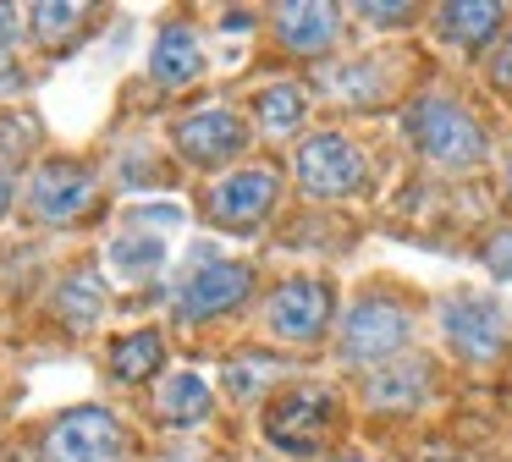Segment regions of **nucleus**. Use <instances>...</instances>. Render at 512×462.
Returning <instances> with one entry per match:
<instances>
[{"instance_id":"obj_1","label":"nucleus","mask_w":512,"mask_h":462,"mask_svg":"<svg viewBox=\"0 0 512 462\" xmlns=\"http://www.w3.org/2000/svg\"><path fill=\"white\" fill-rule=\"evenodd\" d=\"M402 132H408L413 149H419L430 165H441V171H474V165L485 160V149H490L485 127H479V121L446 94L408 99V110H402Z\"/></svg>"},{"instance_id":"obj_2","label":"nucleus","mask_w":512,"mask_h":462,"mask_svg":"<svg viewBox=\"0 0 512 462\" xmlns=\"http://www.w3.org/2000/svg\"><path fill=\"white\" fill-rule=\"evenodd\" d=\"M336 424V396L325 385H292L281 402H270L265 413V440L276 451H292V457H309V451L325 446Z\"/></svg>"},{"instance_id":"obj_3","label":"nucleus","mask_w":512,"mask_h":462,"mask_svg":"<svg viewBox=\"0 0 512 462\" xmlns=\"http://www.w3.org/2000/svg\"><path fill=\"white\" fill-rule=\"evenodd\" d=\"M292 171H298L303 193H314V198H347L358 182H364V149H358L347 132H314V138L298 143Z\"/></svg>"},{"instance_id":"obj_4","label":"nucleus","mask_w":512,"mask_h":462,"mask_svg":"<svg viewBox=\"0 0 512 462\" xmlns=\"http://www.w3.org/2000/svg\"><path fill=\"white\" fill-rule=\"evenodd\" d=\"M122 451H127V435L105 407H72L45 435L50 462H122Z\"/></svg>"},{"instance_id":"obj_5","label":"nucleus","mask_w":512,"mask_h":462,"mask_svg":"<svg viewBox=\"0 0 512 462\" xmlns=\"http://www.w3.org/2000/svg\"><path fill=\"white\" fill-rule=\"evenodd\" d=\"M408 347V314L391 297H364L342 319V352L353 363H391Z\"/></svg>"},{"instance_id":"obj_6","label":"nucleus","mask_w":512,"mask_h":462,"mask_svg":"<svg viewBox=\"0 0 512 462\" xmlns=\"http://www.w3.org/2000/svg\"><path fill=\"white\" fill-rule=\"evenodd\" d=\"M441 336L452 341L468 363H485L507 347V314H501V303H490V297L457 292L441 303Z\"/></svg>"},{"instance_id":"obj_7","label":"nucleus","mask_w":512,"mask_h":462,"mask_svg":"<svg viewBox=\"0 0 512 462\" xmlns=\"http://www.w3.org/2000/svg\"><path fill=\"white\" fill-rule=\"evenodd\" d=\"M204 209H210L215 226L254 231L259 220L276 209V171H265V165H243V171L221 176V182L210 187V198H204Z\"/></svg>"},{"instance_id":"obj_8","label":"nucleus","mask_w":512,"mask_h":462,"mask_svg":"<svg viewBox=\"0 0 512 462\" xmlns=\"http://www.w3.org/2000/svg\"><path fill=\"white\" fill-rule=\"evenodd\" d=\"M325 319H331V292L314 275H298V281H281L265 303V325L270 336L281 341H320Z\"/></svg>"},{"instance_id":"obj_9","label":"nucleus","mask_w":512,"mask_h":462,"mask_svg":"<svg viewBox=\"0 0 512 462\" xmlns=\"http://www.w3.org/2000/svg\"><path fill=\"white\" fill-rule=\"evenodd\" d=\"M254 292V270L232 259H210L177 286V319H215L226 308H237Z\"/></svg>"},{"instance_id":"obj_10","label":"nucleus","mask_w":512,"mask_h":462,"mask_svg":"<svg viewBox=\"0 0 512 462\" xmlns=\"http://www.w3.org/2000/svg\"><path fill=\"white\" fill-rule=\"evenodd\" d=\"M177 154L193 165H221V160H237L248 143L243 121L232 116L226 105H204V110H188V116L177 121Z\"/></svg>"},{"instance_id":"obj_11","label":"nucleus","mask_w":512,"mask_h":462,"mask_svg":"<svg viewBox=\"0 0 512 462\" xmlns=\"http://www.w3.org/2000/svg\"><path fill=\"white\" fill-rule=\"evenodd\" d=\"M28 204L39 220H78L94 204V171L78 160H45L28 182Z\"/></svg>"},{"instance_id":"obj_12","label":"nucleus","mask_w":512,"mask_h":462,"mask_svg":"<svg viewBox=\"0 0 512 462\" xmlns=\"http://www.w3.org/2000/svg\"><path fill=\"white\" fill-rule=\"evenodd\" d=\"M149 72H155L160 88H188L193 77L204 72V50H199V33L188 22H166L149 50Z\"/></svg>"},{"instance_id":"obj_13","label":"nucleus","mask_w":512,"mask_h":462,"mask_svg":"<svg viewBox=\"0 0 512 462\" xmlns=\"http://www.w3.org/2000/svg\"><path fill=\"white\" fill-rule=\"evenodd\" d=\"M336 22L342 11L320 6V0H292V6H276V39L298 55H320L325 44L336 39Z\"/></svg>"},{"instance_id":"obj_14","label":"nucleus","mask_w":512,"mask_h":462,"mask_svg":"<svg viewBox=\"0 0 512 462\" xmlns=\"http://www.w3.org/2000/svg\"><path fill=\"white\" fill-rule=\"evenodd\" d=\"M369 407H386V413H408V407L424 402L430 391V358H397V363H380L375 380L364 385Z\"/></svg>"},{"instance_id":"obj_15","label":"nucleus","mask_w":512,"mask_h":462,"mask_svg":"<svg viewBox=\"0 0 512 462\" xmlns=\"http://www.w3.org/2000/svg\"><path fill=\"white\" fill-rule=\"evenodd\" d=\"M501 17L507 11L490 0H452V6H435V33L446 44H463V50H485L501 33Z\"/></svg>"},{"instance_id":"obj_16","label":"nucleus","mask_w":512,"mask_h":462,"mask_svg":"<svg viewBox=\"0 0 512 462\" xmlns=\"http://www.w3.org/2000/svg\"><path fill=\"white\" fill-rule=\"evenodd\" d=\"M155 413L166 418L171 429L204 424V418H210V380H204L199 369L166 374V380H160V391H155Z\"/></svg>"},{"instance_id":"obj_17","label":"nucleus","mask_w":512,"mask_h":462,"mask_svg":"<svg viewBox=\"0 0 512 462\" xmlns=\"http://www.w3.org/2000/svg\"><path fill=\"white\" fill-rule=\"evenodd\" d=\"M160 363H166V341L155 336V330H133V336H122L111 347V374L122 385H144L160 374Z\"/></svg>"},{"instance_id":"obj_18","label":"nucleus","mask_w":512,"mask_h":462,"mask_svg":"<svg viewBox=\"0 0 512 462\" xmlns=\"http://www.w3.org/2000/svg\"><path fill=\"white\" fill-rule=\"evenodd\" d=\"M254 116L270 138H287V132H298L303 116H309V94H303L298 83H270V88H259Z\"/></svg>"},{"instance_id":"obj_19","label":"nucleus","mask_w":512,"mask_h":462,"mask_svg":"<svg viewBox=\"0 0 512 462\" xmlns=\"http://www.w3.org/2000/svg\"><path fill=\"white\" fill-rule=\"evenodd\" d=\"M281 374H287V363L270 358V352H237V358L221 369V380H226V391H232L237 402H254V396H265L270 380H281Z\"/></svg>"},{"instance_id":"obj_20","label":"nucleus","mask_w":512,"mask_h":462,"mask_svg":"<svg viewBox=\"0 0 512 462\" xmlns=\"http://www.w3.org/2000/svg\"><path fill=\"white\" fill-rule=\"evenodd\" d=\"M61 319H67V325H94V319H100V308H105V292H100V275L94 270H78V275H67V281H61Z\"/></svg>"},{"instance_id":"obj_21","label":"nucleus","mask_w":512,"mask_h":462,"mask_svg":"<svg viewBox=\"0 0 512 462\" xmlns=\"http://www.w3.org/2000/svg\"><path fill=\"white\" fill-rule=\"evenodd\" d=\"M83 17H89V6H78V0H39V6L28 11V22H34V33H39L45 44L78 39Z\"/></svg>"},{"instance_id":"obj_22","label":"nucleus","mask_w":512,"mask_h":462,"mask_svg":"<svg viewBox=\"0 0 512 462\" xmlns=\"http://www.w3.org/2000/svg\"><path fill=\"white\" fill-rule=\"evenodd\" d=\"M160 259H166L160 237H116V242H111V264H116L122 275H149Z\"/></svg>"},{"instance_id":"obj_23","label":"nucleus","mask_w":512,"mask_h":462,"mask_svg":"<svg viewBox=\"0 0 512 462\" xmlns=\"http://www.w3.org/2000/svg\"><path fill=\"white\" fill-rule=\"evenodd\" d=\"M485 264H490V275H496V281H512V226L490 231V242H485Z\"/></svg>"},{"instance_id":"obj_24","label":"nucleus","mask_w":512,"mask_h":462,"mask_svg":"<svg viewBox=\"0 0 512 462\" xmlns=\"http://www.w3.org/2000/svg\"><path fill=\"white\" fill-rule=\"evenodd\" d=\"M490 83H496V88H512V33H507V44L490 55Z\"/></svg>"},{"instance_id":"obj_25","label":"nucleus","mask_w":512,"mask_h":462,"mask_svg":"<svg viewBox=\"0 0 512 462\" xmlns=\"http://www.w3.org/2000/svg\"><path fill=\"white\" fill-rule=\"evenodd\" d=\"M358 17L364 22H408L413 6H375V0H369V6H358Z\"/></svg>"},{"instance_id":"obj_26","label":"nucleus","mask_w":512,"mask_h":462,"mask_svg":"<svg viewBox=\"0 0 512 462\" xmlns=\"http://www.w3.org/2000/svg\"><path fill=\"white\" fill-rule=\"evenodd\" d=\"M12 33H17V28H12V11L0 6V50H6V44H12Z\"/></svg>"},{"instance_id":"obj_27","label":"nucleus","mask_w":512,"mask_h":462,"mask_svg":"<svg viewBox=\"0 0 512 462\" xmlns=\"http://www.w3.org/2000/svg\"><path fill=\"white\" fill-rule=\"evenodd\" d=\"M6 209H12V182L0 176V215H6Z\"/></svg>"},{"instance_id":"obj_28","label":"nucleus","mask_w":512,"mask_h":462,"mask_svg":"<svg viewBox=\"0 0 512 462\" xmlns=\"http://www.w3.org/2000/svg\"><path fill=\"white\" fill-rule=\"evenodd\" d=\"M507 193H512V154H507Z\"/></svg>"},{"instance_id":"obj_29","label":"nucleus","mask_w":512,"mask_h":462,"mask_svg":"<svg viewBox=\"0 0 512 462\" xmlns=\"http://www.w3.org/2000/svg\"><path fill=\"white\" fill-rule=\"evenodd\" d=\"M424 462H446V457H441V451H430V457H424Z\"/></svg>"},{"instance_id":"obj_30","label":"nucleus","mask_w":512,"mask_h":462,"mask_svg":"<svg viewBox=\"0 0 512 462\" xmlns=\"http://www.w3.org/2000/svg\"><path fill=\"white\" fill-rule=\"evenodd\" d=\"M347 462H358V457H347Z\"/></svg>"}]
</instances>
